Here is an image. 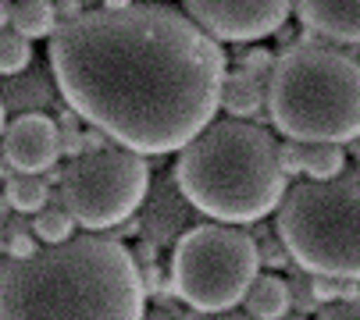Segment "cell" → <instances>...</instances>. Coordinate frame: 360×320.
Masks as SVG:
<instances>
[{
    "label": "cell",
    "mask_w": 360,
    "mask_h": 320,
    "mask_svg": "<svg viewBox=\"0 0 360 320\" xmlns=\"http://www.w3.org/2000/svg\"><path fill=\"white\" fill-rule=\"evenodd\" d=\"M271 65H275V53L264 50V46H246V50L239 53V68H243L246 75H253V79H268Z\"/></svg>",
    "instance_id": "cell-23"
},
{
    "label": "cell",
    "mask_w": 360,
    "mask_h": 320,
    "mask_svg": "<svg viewBox=\"0 0 360 320\" xmlns=\"http://www.w3.org/2000/svg\"><path fill=\"white\" fill-rule=\"evenodd\" d=\"M11 213H15V210H11V203H8V196H0V225H4V221L11 218Z\"/></svg>",
    "instance_id": "cell-30"
},
{
    "label": "cell",
    "mask_w": 360,
    "mask_h": 320,
    "mask_svg": "<svg viewBox=\"0 0 360 320\" xmlns=\"http://www.w3.org/2000/svg\"><path fill=\"white\" fill-rule=\"evenodd\" d=\"M0 178H8V160H4V153H0Z\"/></svg>",
    "instance_id": "cell-33"
},
{
    "label": "cell",
    "mask_w": 360,
    "mask_h": 320,
    "mask_svg": "<svg viewBox=\"0 0 360 320\" xmlns=\"http://www.w3.org/2000/svg\"><path fill=\"white\" fill-rule=\"evenodd\" d=\"M353 156H356V164H360V135L353 139Z\"/></svg>",
    "instance_id": "cell-35"
},
{
    "label": "cell",
    "mask_w": 360,
    "mask_h": 320,
    "mask_svg": "<svg viewBox=\"0 0 360 320\" xmlns=\"http://www.w3.org/2000/svg\"><path fill=\"white\" fill-rule=\"evenodd\" d=\"M136 4V0H100V8H108V11H118V8H129Z\"/></svg>",
    "instance_id": "cell-29"
},
{
    "label": "cell",
    "mask_w": 360,
    "mask_h": 320,
    "mask_svg": "<svg viewBox=\"0 0 360 320\" xmlns=\"http://www.w3.org/2000/svg\"><path fill=\"white\" fill-rule=\"evenodd\" d=\"M32 65V39L15 29H0V75H18Z\"/></svg>",
    "instance_id": "cell-19"
},
{
    "label": "cell",
    "mask_w": 360,
    "mask_h": 320,
    "mask_svg": "<svg viewBox=\"0 0 360 320\" xmlns=\"http://www.w3.org/2000/svg\"><path fill=\"white\" fill-rule=\"evenodd\" d=\"M296 18L307 32L332 43H360V0H292Z\"/></svg>",
    "instance_id": "cell-11"
},
{
    "label": "cell",
    "mask_w": 360,
    "mask_h": 320,
    "mask_svg": "<svg viewBox=\"0 0 360 320\" xmlns=\"http://www.w3.org/2000/svg\"><path fill=\"white\" fill-rule=\"evenodd\" d=\"M346 168L339 142H300V171L307 178H332Z\"/></svg>",
    "instance_id": "cell-17"
},
{
    "label": "cell",
    "mask_w": 360,
    "mask_h": 320,
    "mask_svg": "<svg viewBox=\"0 0 360 320\" xmlns=\"http://www.w3.org/2000/svg\"><path fill=\"white\" fill-rule=\"evenodd\" d=\"M182 11L211 39L257 43L285 25L292 0H182Z\"/></svg>",
    "instance_id": "cell-8"
},
{
    "label": "cell",
    "mask_w": 360,
    "mask_h": 320,
    "mask_svg": "<svg viewBox=\"0 0 360 320\" xmlns=\"http://www.w3.org/2000/svg\"><path fill=\"white\" fill-rule=\"evenodd\" d=\"M0 103L4 111H15V114H29V111H43L58 100V86H54V75L50 68H25L18 75H0Z\"/></svg>",
    "instance_id": "cell-12"
},
{
    "label": "cell",
    "mask_w": 360,
    "mask_h": 320,
    "mask_svg": "<svg viewBox=\"0 0 360 320\" xmlns=\"http://www.w3.org/2000/svg\"><path fill=\"white\" fill-rule=\"evenodd\" d=\"M4 160L15 171L43 175L46 168L58 164V121L46 118L43 111L15 114V121L4 125Z\"/></svg>",
    "instance_id": "cell-9"
},
{
    "label": "cell",
    "mask_w": 360,
    "mask_h": 320,
    "mask_svg": "<svg viewBox=\"0 0 360 320\" xmlns=\"http://www.w3.org/2000/svg\"><path fill=\"white\" fill-rule=\"evenodd\" d=\"M285 285H289V309H296V313H318L321 309L314 285H311V274H292Z\"/></svg>",
    "instance_id": "cell-22"
},
{
    "label": "cell",
    "mask_w": 360,
    "mask_h": 320,
    "mask_svg": "<svg viewBox=\"0 0 360 320\" xmlns=\"http://www.w3.org/2000/svg\"><path fill=\"white\" fill-rule=\"evenodd\" d=\"M182 320H257V316L236 313V309H189Z\"/></svg>",
    "instance_id": "cell-27"
},
{
    "label": "cell",
    "mask_w": 360,
    "mask_h": 320,
    "mask_svg": "<svg viewBox=\"0 0 360 320\" xmlns=\"http://www.w3.org/2000/svg\"><path fill=\"white\" fill-rule=\"evenodd\" d=\"M278 320H307V313H296V309H292V313H282Z\"/></svg>",
    "instance_id": "cell-32"
},
{
    "label": "cell",
    "mask_w": 360,
    "mask_h": 320,
    "mask_svg": "<svg viewBox=\"0 0 360 320\" xmlns=\"http://www.w3.org/2000/svg\"><path fill=\"white\" fill-rule=\"evenodd\" d=\"M221 107L232 118H253L264 107V79H253L243 68L225 72L221 79Z\"/></svg>",
    "instance_id": "cell-13"
},
{
    "label": "cell",
    "mask_w": 360,
    "mask_h": 320,
    "mask_svg": "<svg viewBox=\"0 0 360 320\" xmlns=\"http://www.w3.org/2000/svg\"><path fill=\"white\" fill-rule=\"evenodd\" d=\"M318 320H360V292L335 299V302H325L318 309Z\"/></svg>",
    "instance_id": "cell-24"
},
{
    "label": "cell",
    "mask_w": 360,
    "mask_h": 320,
    "mask_svg": "<svg viewBox=\"0 0 360 320\" xmlns=\"http://www.w3.org/2000/svg\"><path fill=\"white\" fill-rule=\"evenodd\" d=\"M86 153V132L72 128V125H58V156H79Z\"/></svg>",
    "instance_id": "cell-25"
},
{
    "label": "cell",
    "mask_w": 360,
    "mask_h": 320,
    "mask_svg": "<svg viewBox=\"0 0 360 320\" xmlns=\"http://www.w3.org/2000/svg\"><path fill=\"white\" fill-rule=\"evenodd\" d=\"M143 281L118 235H72L0 263V320H143Z\"/></svg>",
    "instance_id": "cell-2"
},
{
    "label": "cell",
    "mask_w": 360,
    "mask_h": 320,
    "mask_svg": "<svg viewBox=\"0 0 360 320\" xmlns=\"http://www.w3.org/2000/svg\"><path fill=\"white\" fill-rule=\"evenodd\" d=\"M253 225H257V221H253ZM250 239H253V246H257V260H261V267H289V253H285L282 239H278L271 228L257 225V228L250 232Z\"/></svg>",
    "instance_id": "cell-20"
},
{
    "label": "cell",
    "mask_w": 360,
    "mask_h": 320,
    "mask_svg": "<svg viewBox=\"0 0 360 320\" xmlns=\"http://www.w3.org/2000/svg\"><path fill=\"white\" fill-rule=\"evenodd\" d=\"M257 271L261 260L250 232L225 221H196L172 249V285L189 309H232L243 302Z\"/></svg>",
    "instance_id": "cell-6"
},
{
    "label": "cell",
    "mask_w": 360,
    "mask_h": 320,
    "mask_svg": "<svg viewBox=\"0 0 360 320\" xmlns=\"http://www.w3.org/2000/svg\"><path fill=\"white\" fill-rule=\"evenodd\" d=\"M8 22L25 39H46L58 29V4L54 0H15L8 8Z\"/></svg>",
    "instance_id": "cell-15"
},
{
    "label": "cell",
    "mask_w": 360,
    "mask_h": 320,
    "mask_svg": "<svg viewBox=\"0 0 360 320\" xmlns=\"http://www.w3.org/2000/svg\"><path fill=\"white\" fill-rule=\"evenodd\" d=\"M311 285H314V295H318L321 306L360 292V285H356L353 278H335V274H311Z\"/></svg>",
    "instance_id": "cell-21"
},
{
    "label": "cell",
    "mask_w": 360,
    "mask_h": 320,
    "mask_svg": "<svg viewBox=\"0 0 360 320\" xmlns=\"http://www.w3.org/2000/svg\"><path fill=\"white\" fill-rule=\"evenodd\" d=\"M0 253H4V239H0Z\"/></svg>",
    "instance_id": "cell-36"
},
{
    "label": "cell",
    "mask_w": 360,
    "mask_h": 320,
    "mask_svg": "<svg viewBox=\"0 0 360 320\" xmlns=\"http://www.w3.org/2000/svg\"><path fill=\"white\" fill-rule=\"evenodd\" d=\"M172 175L203 218L225 225L264 221L289 189L275 135L246 118H225L200 128L179 149Z\"/></svg>",
    "instance_id": "cell-3"
},
{
    "label": "cell",
    "mask_w": 360,
    "mask_h": 320,
    "mask_svg": "<svg viewBox=\"0 0 360 320\" xmlns=\"http://www.w3.org/2000/svg\"><path fill=\"white\" fill-rule=\"evenodd\" d=\"M278 164H282L285 178H296V175H303V171H300V142H296V139H285V142H278Z\"/></svg>",
    "instance_id": "cell-26"
},
{
    "label": "cell",
    "mask_w": 360,
    "mask_h": 320,
    "mask_svg": "<svg viewBox=\"0 0 360 320\" xmlns=\"http://www.w3.org/2000/svg\"><path fill=\"white\" fill-rule=\"evenodd\" d=\"M58 96L111 142L179 153L221 107L225 53L165 4L82 11L46 36Z\"/></svg>",
    "instance_id": "cell-1"
},
{
    "label": "cell",
    "mask_w": 360,
    "mask_h": 320,
    "mask_svg": "<svg viewBox=\"0 0 360 320\" xmlns=\"http://www.w3.org/2000/svg\"><path fill=\"white\" fill-rule=\"evenodd\" d=\"M4 125H8V111H4V103H0V132H4Z\"/></svg>",
    "instance_id": "cell-34"
},
{
    "label": "cell",
    "mask_w": 360,
    "mask_h": 320,
    "mask_svg": "<svg viewBox=\"0 0 360 320\" xmlns=\"http://www.w3.org/2000/svg\"><path fill=\"white\" fill-rule=\"evenodd\" d=\"M8 8H11V4H8V0H0V29H4V25H8Z\"/></svg>",
    "instance_id": "cell-31"
},
{
    "label": "cell",
    "mask_w": 360,
    "mask_h": 320,
    "mask_svg": "<svg viewBox=\"0 0 360 320\" xmlns=\"http://www.w3.org/2000/svg\"><path fill=\"white\" fill-rule=\"evenodd\" d=\"M54 4H58V0H54Z\"/></svg>",
    "instance_id": "cell-37"
},
{
    "label": "cell",
    "mask_w": 360,
    "mask_h": 320,
    "mask_svg": "<svg viewBox=\"0 0 360 320\" xmlns=\"http://www.w3.org/2000/svg\"><path fill=\"white\" fill-rule=\"evenodd\" d=\"M143 221H139V232L146 242L153 246H172L186 228L196 225L200 210L182 196L175 175H161L158 182H150L146 196H143Z\"/></svg>",
    "instance_id": "cell-10"
},
{
    "label": "cell",
    "mask_w": 360,
    "mask_h": 320,
    "mask_svg": "<svg viewBox=\"0 0 360 320\" xmlns=\"http://www.w3.org/2000/svg\"><path fill=\"white\" fill-rule=\"evenodd\" d=\"M32 235L36 242L43 246H54V242H65L75 235V218L65 210V203L58 196H50L36 213H32Z\"/></svg>",
    "instance_id": "cell-16"
},
{
    "label": "cell",
    "mask_w": 360,
    "mask_h": 320,
    "mask_svg": "<svg viewBox=\"0 0 360 320\" xmlns=\"http://www.w3.org/2000/svg\"><path fill=\"white\" fill-rule=\"evenodd\" d=\"M275 210V235L303 274L360 281V168L296 182Z\"/></svg>",
    "instance_id": "cell-5"
},
{
    "label": "cell",
    "mask_w": 360,
    "mask_h": 320,
    "mask_svg": "<svg viewBox=\"0 0 360 320\" xmlns=\"http://www.w3.org/2000/svg\"><path fill=\"white\" fill-rule=\"evenodd\" d=\"M4 182H8L4 196H8L11 210H15V213H25V218H29V213H36V210L50 199V189H46V182H43L39 175L15 171V175H8Z\"/></svg>",
    "instance_id": "cell-18"
},
{
    "label": "cell",
    "mask_w": 360,
    "mask_h": 320,
    "mask_svg": "<svg viewBox=\"0 0 360 320\" xmlns=\"http://www.w3.org/2000/svg\"><path fill=\"white\" fill-rule=\"evenodd\" d=\"M243 302H246V313L257 316V320H278L282 313H289V285L278 274L257 271V278L250 281Z\"/></svg>",
    "instance_id": "cell-14"
},
{
    "label": "cell",
    "mask_w": 360,
    "mask_h": 320,
    "mask_svg": "<svg viewBox=\"0 0 360 320\" xmlns=\"http://www.w3.org/2000/svg\"><path fill=\"white\" fill-rule=\"evenodd\" d=\"M150 189V164L143 153L104 142L72 156L61 171V203L86 232H108L136 218Z\"/></svg>",
    "instance_id": "cell-7"
},
{
    "label": "cell",
    "mask_w": 360,
    "mask_h": 320,
    "mask_svg": "<svg viewBox=\"0 0 360 320\" xmlns=\"http://www.w3.org/2000/svg\"><path fill=\"white\" fill-rule=\"evenodd\" d=\"M264 103L271 125L296 142H353L360 135V65L335 43L282 46L275 58Z\"/></svg>",
    "instance_id": "cell-4"
},
{
    "label": "cell",
    "mask_w": 360,
    "mask_h": 320,
    "mask_svg": "<svg viewBox=\"0 0 360 320\" xmlns=\"http://www.w3.org/2000/svg\"><path fill=\"white\" fill-rule=\"evenodd\" d=\"M143 320H182V316H179V309H175V306H165V302H161L158 309L143 313Z\"/></svg>",
    "instance_id": "cell-28"
}]
</instances>
